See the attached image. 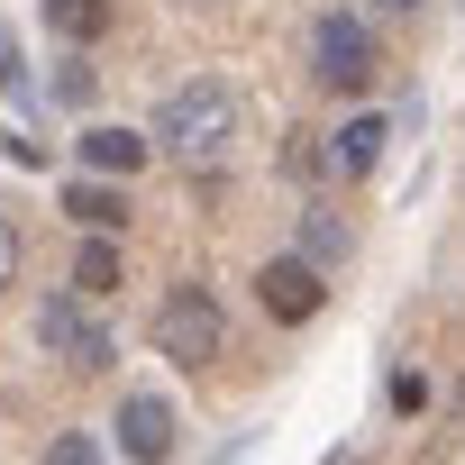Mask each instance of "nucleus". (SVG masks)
Segmentation results:
<instances>
[{
    "instance_id": "nucleus-1",
    "label": "nucleus",
    "mask_w": 465,
    "mask_h": 465,
    "mask_svg": "<svg viewBox=\"0 0 465 465\" xmlns=\"http://www.w3.org/2000/svg\"><path fill=\"white\" fill-rule=\"evenodd\" d=\"M146 146H155V155H183V164H219L228 146H238V92H228L219 74H201V83L164 92V110H155Z\"/></svg>"
},
{
    "instance_id": "nucleus-2",
    "label": "nucleus",
    "mask_w": 465,
    "mask_h": 465,
    "mask_svg": "<svg viewBox=\"0 0 465 465\" xmlns=\"http://www.w3.org/2000/svg\"><path fill=\"white\" fill-rule=\"evenodd\" d=\"M311 83H329V92H374V83H383V46H374V28L347 19V10H329V19L311 28Z\"/></svg>"
},
{
    "instance_id": "nucleus-3",
    "label": "nucleus",
    "mask_w": 465,
    "mask_h": 465,
    "mask_svg": "<svg viewBox=\"0 0 465 465\" xmlns=\"http://www.w3.org/2000/svg\"><path fill=\"white\" fill-rule=\"evenodd\" d=\"M155 347L173 356V365H219V347H228V320H219V302L201 292V283H173L164 302H155Z\"/></svg>"
},
{
    "instance_id": "nucleus-4",
    "label": "nucleus",
    "mask_w": 465,
    "mask_h": 465,
    "mask_svg": "<svg viewBox=\"0 0 465 465\" xmlns=\"http://www.w3.org/2000/svg\"><path fill=\"white\" fill-rule=\"evenodd\" d=\"M37 347H46L55 365H74V374H101V365L119 356V347H110V329H92L74 292H55V302L37 311Z\"/></svg>"
},
{
    "instance_id": "nucleus-5",
    "label": "nucleus",
    "mask_w": 465,
    "mask_h": 465,
    "mask_svg": "<svg viewBox=\"0 0 465 465\" xmlns=\"http://www.w3.org/2000/svg\"><path fill=\"white\" fill-rule=\"evenodd\" d=\"M256 302H265V320H283V329H302V320H320V302H329V283H320V265H302V256H274V265L256 274Z\"/></svg>"
},
{
    "instance_id": "nucleus-6",
    "label": "nucleus",
    "mask_w": 465,
    "mask_h": 465,
    "mask_svg": "<svg viewBox=\"0 0 465 465\" xmlns=\"http://www.w3.org/2000/svg\"><path fill=\"white\" fill-rule=\"evenodd\" d=\"M383 146H392V119H347L338 137H320V173H338V183H365L374 164H383Z\"/></svg>"
},
{
    "instance_id": "nucleus-7",
    "label": "nucleus",
    "mask_w": 465,
    "mask_h": 465,
    "mask_svg": "<svg viewBox=\"0 0 465 465\" xmlns=\"http://www.w3.org/2000/svg\"><path fill=\"white\" fill-rule=\"evenodd\" d=\"M119 447H128V465H164L173 456V401L164 392H128L119 401Z\"/></svg>"
},
{
    "instance_id": "nucleus-8",
    "label": "nucleus",
    "mask_w": 465,
    "mask_h": 465,
    "mask_svg": "<svg viewBox=\"0 0 465 465\" xmlns=\"http://www.w3.org/2000/svg\"><path fill=\"white\" fill-rule=\"evenodd\" d=\"M83 164H92V183H110V173H137L155 146H146V128H83V146H74Z\"/></svg>"
},
{
    "instance_id": "nucleus-9",
    "label": "nucleus",
    "mask_w": 465,
    "mask_h": 465,
    "mask_svg": "<svg viewBox=\"0 0 465 465\" xmlns=\"http://www.w3.org/2000/svg\"><path fill=\"white\" fill-rule=\"evenodd\" d=\"M64 210L92 228V238H119V228H128V192L119 183H64Z\"/></svg>"
},
{
    "instance_id": "nucleus-10",
    "label": "nucleus",
    "mask_w": 465,
    "mask_h": 465,
    "mask_svg": "<svg viewBox=\"0 0 465 465\" xmlns=\"http://www.w3.org/2000/svg\"><path fill=\"white\" fill-rule=\"evenodd\" d=\"M119 283H128L119 238H83V256H74V302H101V292H119Z\"/></svg>"
},
{
    "instance_id": "nucleus-11",
    "label": "nucleus",
    "mask_w": 465,
    "mask_h": 465,
    "mask_svg": "<svg viewBox=\"0 0 465 465\" xmlns=\"http://www.w3.org/2000/svg\"><path fill=\"white\" fill-rule=\"evenodd\" d=\"M46 28L74 37V46H92V37H110V0H46Z\"/></svg>"
},
{
    "instance_id": "nucleus-12",
    "label": "nucleus",
    "mask_w": 465,
    "mask_h": 465,
    "mask_svg": "<svg viewBox=\"0 0 465 465\" xmlns=\"http://www.w3.org/2000/svg\"><path fill=\"white\" fill-rule=\"evenodd\" d=\"M356 238H347V219H329V210H302V265H338Z\"/></svg>"
},
{
    "instance_id": "nucleus-13",
    "label": "nucleus",
    "mask_w": 465,
    "mask_h": 465,
    "mask_svg": "<svg viewBox=\"0 0 465 465\" xmlns=\"http://www.w3.org/2000/svg\"><path fill=\"white\" fill-rule=\"evenodd\" d=\"M55 101H64V110H92V101H101V74H92L83 55H64V64H55Z\"/></svg>"
},
{
    "instance_id": "nucleus-14",
    "label": "nucleus",
    "mask_w": 465,
    "mask_h": 465,
    "mask_svg": "<svg viewBox=\"0 0 465 465\" xmlns=\"http://www.w3.org/2000/svg\"><path fill=\"white\" fill-rule=\"evenodd\" d=\"M392 411H401V420H420V411H429V374H420V365H401V374H392Z\"/></svg>"
},
{
    "instance_id": "nucleus-15",
    "label": "nucleus",
    "mask_w": 465,
    "mask_h": 465,
    "mask_svg": "<svg viewBox=\"0 0 465 465\" xmlns=\"http://www.w3.org/2000/svg\"><path fill=\"white\" fill-rule=\"evenodd\" d=\"M37 465H101V438H83V429H64V438H55V447H46Z\"/></svg>"
},
{
    "instance_id": "nucleus-16",
    "label": "nucleus",
    "mask_w": 465,
    "mask_h": 465,
    "mask_svg": "<svg viewBox=\"0 0 465 465\" xmlns=\"http://www.w3.org/2000/svg\"><path fill=\"white\" fill-rule=\"evenodd\" d=\"M10 283H19V219L0 210V292H10Z\"/></svg>"
},
{
    "instance_id": "nucleus-17",
    "label": "nucleus",
    "mask_w": 465,
    "mask_h": 465,
    "mask_svg": "<svg viewBox=\"0 0 465 465\" xmlns=\"http://www.w3.org/2000/svg\"><path fill=\"white\" fill-rule=\"evenodd\" d=\"M0 92H28V64H19V37L0 28Z\"/></svg>"
},
{
    "instance_id": "nucleus-18",
    "label": "nucleus",
    "mask_w": 465,
    "mask_h": 465,
    "mask_svg": "<svg viewBox=\"0 0 465 465\" xmlns=\"http://www.w3.org/2000/svg\"><path fill=\"white\" fill-rule=\"evenodd\" d=\"M0 146H10V164H28V173H46V146H37L28 128H10V137H0Z\"/></svg>"
},
{
    "instance_id": "nucleus-19",
    "label": "nucleus",
    "mask_w": 465,
    "mask_h": 465,
    "mask_svg": "<svg viewBox=\"0 0 465 465\" xmlns=\"http://www.w3.org/2000/svg\"><path fill=\"white\" fill-rule=\"evenodd\" d=\"M374 10H383V19H411V10H420V0H374Z\"/></svg>"
}]
</instances>
